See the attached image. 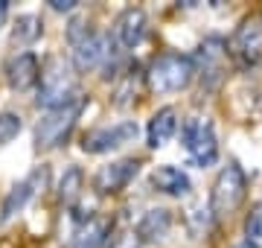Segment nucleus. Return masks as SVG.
<instances>
[{
    "instance_id": "obj_1",
    "label": "nucleus",
    "mask_w": 262,
    "mask_h": 248,
    "mask_svg": "<svg viewBox=\"0 0 262 248\" xmlns=\"http://www.w3.org/2000/svg\"><path fill=\"white\" fill-rule=\"evenodd\" d=\"M198 67L189 56L181 53H160L158 58H151L149 65V88L155 94H178L184 88H189V82L195 79Z\"/></svg>"
},
{
    "instance_id": "obj_2",
    "label": "nucleus",
    "mask_w": 262,
    "mask_h": 248,
    "mask_svg": "<svg viewBox=\"0 0 262 248\" xmlns=\"http://www.w3.org/2000/svg\"><path fill=\"white\" fill-rule=\"evenodd\" d=\"M84 105H88V96L79 91L73 99H67L64 105H58L53 111L38 120V129H35V146L38 149H56L67 140V134L73 132L76 120L82 117Z\"/></svg>"
},
{
    "instance_id": "obj_3",
    "label": "nucleus",
    "mask_w": 262,
    "mask_h": 248,
    "mask_svg": "<svg viewBox=\"0 0 262 248\" xmlns=\"http://www.w3.org/2000/svg\"><path fill=\"white\" fill-rule=\"evenodd\" d=\"M248 196V178H245V170L236 161H230L227 167H222V172L215 175L213 190H210V210L213 216L225 219L230 213L239 210V204Z\"/></svg>"
},
{
    "instance_id": "obj_4",
    "label": "nucleus",
    "mask_w": 262,
    "mask_h": 248,
    "mask_svg": "<svg viewBox=\"0 0 262 248\" xmlns=\"http://www.w3.org/2000/svg\"><path fill=\"white\" fill-rule=\"evenodd\" d=\"M79 94V88L73 85V73H70V65H67L64 58H47V65L41 70V85H38V108H58V105H64L67 99H73Z\"/></svg>"
},
{
    "instance_id": "obj_5",
    "label": "nucleus",
    "mask_w": 262,
    "mask_h": 248,
    "mask_svg": "<svg viewBox=\"0 0 262 248\" xmlns=\"http://www.w3.org/2000/svg\"><path fill=\"white\" fill-rule=\"evenodd\" d=\"M181 143L189 152V158L198 167H213L219 158V140H215V129L207 117H187L181 126Z\"/></svg>"
},
{
    "instance_id": "obj_6",
    "label": "nucleus",
    "mask_w": 262,
    "mask_h": 248,
    "mask_svg": "<svg viewBox=\"0 0 262 248\" xmlns=\"http://www.w3.org/2000/svg\"><path fill=\"white\" fill-rule=\"evenodd\" d=\"M134 137H137V123H131V120H122V123H114V126H96L91 132H84L82 149L91 155H102L131 143Z\"/></svg>"
},
{
    "instance_id": "obj_7",
    "label": "nucleus",
    "mask_w": 262,
    "mask_h": 248,
    "mask_svg": "<svg viewBox=\"0 0 262 248\" xmlns=\"http://www.w3.org/2000/svg\"><path fill=\"white\" fill-rule=\"evenodd\" d=\"M230 50L242 65L262 61V12H253L239 24V29L233 32V41H230Z\"/></svg>"
},
{
    "instance_id": "obj_8",
    "label": "nucleus",
    "mask_w": 262,
    "mask_h": 248,
    "mask_svg": "<svg viewBox=\"0 0 262 248\" xmlns=\"http://www.w3.org/2000/svg\"><path fill=\"white\" fill-rule=\"evenodd\" d=\"M198 70H201V79H204L207 88H215L222 79H225L227 70V44L222 38H207L195 53Z\"/></svg>"
},
{
    "instance_id": "obj_9",
    "label": "nucleus",
    "mask_w": 262,
    "mask_h": 248,
    "mask_svg": "<svg viewBox=\"0 0 262 248\" xmlns=\"http://www.w3.org/2000/svg\"><path fill=\"white\" fill-rule=\"evenodd\" d=\"M140 172V161L137 158H120L114 163H105L102 170L94 175V190L108 196V193H120L125 184Z\"/></svg>"
},
{
    "instance_id": "obj_10",
    "label": "nucleus",
    "mask_w": 262,
    "mask_h": 248,
    "mask_svg": "<svg viewBox=\"0 0 262 248\" xmlns=\"http://www.w3.org/2000/svg\"><path fill=\"white\" fill-rule=\"evenodd\" d=\"M149 32V20H146V12L140 6H128V9L120 12V18L114 20V38L120 41L125 50L140 47L143 38Z\"/></svg>"
},
{
    "instance_id": "obj_11",
    "label": "nucleus",
    "mask_w": 262,
    "mask_h": 248,
    "mask_svg": "<svg viewBox=\"0 0 262 248\" xmlns=\"http://www.w3.org/2000/svg\"><path fill=\"white\" fill-rule=\"evenodd\" d=\"M44 184H47V167H38L29 178H24L20 184H15V187L9 190V196L3 199V208H0V219L9 222L15 213H20V210L27 208V201L32 199Z\"/></svg>"
},
{
    "instance_id": "obj_12",
    "label": "nucleus",
    "mask_w": 262,
    "mask_h": 248,
    "mask_svg": "<svg viewBox=\"0 0 262 248\" xmlns=\"http://www.w3.org/2000/svg\"><path fill=\"white\" fill-rule=\"evenodd\" d=\"M6 82L12 91H29L41 82V65L32 53H18L6 61Z\"/></svg>"
},
{
    "instance_id": "obj_13",
    "label": "nucleus",
    "mask_w": 262,
    "mask_h": 248,
    "mask_svg": "<svg viewBox=\"0 0 262 248\" xmlns=\"http://www.w3.org/2000/svg\"><path fill=\"white\" fill-rule=\"evenodd\" d=\"M111 38L102 35V32H94L91 38H84L82 44H76L73 47V65L79 70H94V67L105 65L108 56H111Z\"/></svg>"
},
{
    "instance_id": "obj_14",
    "label": "nucleus",
    "mask_w": 262,
    "mask_h": 248,
    "mask_svg": "<svg viewBox=\"0 0 262 248\" xmlns=\"http://www.w3.org/2000/svg\"><path fill=\"white\" fill-rule=\"evenodd\" d=\"M151 187L158 193L172 196V199H181V196H187L192 190V181H189V175L184 170L172 167V163H163V167L151 172Z\"/></svg>"
},
{
    "instance_id": "obj_15",
    "label": "nucleus",
    "mask_w": 262,
    "mask_h": 248,
    "mask_svg": "<svg viewBox=\"0 0 262 248\" xmlns=\"http://www.w3.org/2000/svg\"><path fill=\"white\" fill-rule=\"evenodd\" d=\"M175 132H178V111L172 105H166V108H160V111L151 114L149 126H146V140H149L151 149H160L163 143L172 140Z\"/></svg>"
},
{
    "instance_id": "obj_16",
    "label": "nucleus",
    "mask_w": 262,
    "mask_h": 248,
    "mask_svg": "<svg viewBox=\"0 0 262 248\" xmlns=\"http://www.w3.org/2000/svg\"><path fill=\"white\" fill-rule=\"evenodd\" d=\"M108 237H111V219L108 216H88L76 231L73 248H102Z\"/></svg>"
},
{
    "instance_id": "obj_17",
    "label": "nucleus",
    "mask_w": 262,
    "mask_h": 248,
    "mask_svg": "<svg viewBox=\"0 0 262 248\" xmlns=\"http://www.w3.org/2000/svg\"><path fill=\"white\" fill-rule=\"evenodd\" d=\"M169 228H172V213L166 208H155L137 222V237L143 242H158L169 234Z\"/></svg>"
},
{
    "instance_id": "obj_18",
    "label": "nucleus",
    "mask_w": 262,
    "mask_h": 248,
    "mask_svg": "<svg viewBox=\"0 0 262 248\" xmlns=\"http://www.w3.org/2000/svg\"><path fill=\"white\" fill-rule=\"evenodd\" d=\"M41 32H44L41 18H35V15H20L15 20V27H12V44L15 47H29V44H35L41 38Z\"/></svg>"
},
{
    "instance_id": "obj_19",
    "label": "nucleus",
    "mask_w": 262,
    "mask_h": 248,
    "mask_svg": "<svg viewBox=\"0 0 262 248\" xmlns=\"http://www.w3.org/2000/svg\"><path fill=\"white\" fill-rule=\"evenodd\" d=\"M82 181H84L82 170H79V167H67L64 175H61V181H58V199L73 201L76 196H79V190H82Z\"/></svg>"
},
{
    "instance_id": "obj_20",
    "label": "nucleus",
    "mask_w": 262,
    "mask_h": 248,
    "mask_svg": "<svg viewBox=\"0 0 262 248\" xmlns=\"http://www.w3.org/2000/svg\"><path fill=\"white\" fill-rule=\"evenodd\" d=\"M20 129H24L20 117L15 114V111H3V114H0V146L12 143V140L20 134Z\"/></svg>"
},
{
    "instance_id": "obj_21",
    "label": "nucleus",
    "mask_w": 262,
    "mask_h": 248,
    "mask_svg": "<svg viewBox=\"0 0 262 248\" xmlns=\"http://www.w3.org/2000/svg\"><path fill=\"white\" fill-rule=\"evenodd\" d=\"M91 35H94V29H91V24H88V20L84 18H73L70 20V27H67V41H70V44H82L84 38H91Z\"/></svg>"
},
{
    "instance_id": "obj_22",
    "label": "nucleus",
    "mask_w": 262,
    "mask_h": 248,
    "mask_svg": "<svg viewBox=\"0 0 262 248\" xmlns=\"http://www.w3.org/2000/svg\"><path fill=\"white\" fill-rule=\"evenodd\" d=\"M245 234L251 239H262V201L248 213V219H245Z\"/></svg>"
},
{
    "instance_id": "obj_23",
    "label": "nucleus",
    "mask_w": 262,
    "mask_h": 248,
    "mask_svg": "<svg viewBox=\"0 0 262 248\" xmlns=\"http://www.w3.org/2000/svg\"><path fill=\"white\" fill-rule=\"evenodd\" d=\"M50 9L53 12H73L76 0H50Z\"/></svg>"
},
{
    "instance_id": "obj_24",
    "label": "nucleus",
    "mask_w": 262,
    "mask_h": 248,
    "mask_svg": "<svg viewBox=\"0 0 262 248\" xmlns=\"http://www.w3.org/2000/svg\"><path fill=\"white\" fill-rule=\"evenodd\" d=\"M6 15H9V3H6V0H0V27L6 24Z\"/></svg>"
}]
</instances>
